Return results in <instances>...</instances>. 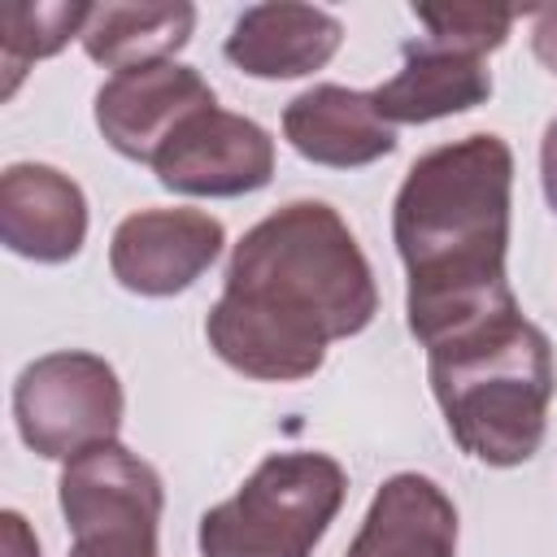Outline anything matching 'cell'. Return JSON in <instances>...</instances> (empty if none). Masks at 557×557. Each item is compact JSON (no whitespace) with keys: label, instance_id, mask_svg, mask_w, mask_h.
<instances>
[{"label":"cell","instance_id":"6da1fadb","mask_svg":"<svg viewBox=\"0 0 557 557\" xmlns=\"http://www.w3.org/2000/svg\"><path fill=\"white\" fill-rule=\"evenodd\" d=\"M374 313L379 287L348 222L326 200H292L235 244L205 335L231 370L296 383L322 370L331 339L366 331Z\"/></svg>","mask_w":557,"mask_h":557},{"label":"cell","instance_id":"7a4b0ae2","mask_svg":"<svg viewBox=\"0 0 557 557\" xmlns=\"http://www.w3.org/2000/svg\"><path fill=\"white\" fill-rule=\"evenodd\" d=\"M509 205L513 152L492 131L440 144L409 165L392 205V239L409 274V331L422 348L513 300Z\"/></svg>","mask_w":557,"mask_h":557},{"label":"cell","instance_id":"3957f363","mask_svg":"<svg viewBox=\"0 0 557 557\" xmlns=\"http://www.w3.org/2000/svg\"><path fill=\"white\" fill-rule=\"evenodd\" d=\"M426 379L453 440L474 461L509 470L540 453L557 370L548 335L522 318L518 300L431 339Z\"/></svg>","mask_w":557,"mask_h":557},{"label":"cell","instance_id":"277c9868","mask_svg":"<svg viewBox=\"0 0 557 557\" xmlns=\"http://www.w3.org/2000/svg\"><path fill=\"white\" fill-rule=\"evenodd\" d=\"M348 496V474L326 453H270L244 487L200 513V557H313Z\"/></svg>","mask_w":557,"mask_h":557},{"label":"cell","instance_id":"5b68a950","mask_svg":"<svg viewBox=\"0 0 557 557\" xmlns=\"http://www.w3.org/2000/svg\"><path fill=\"white\" fill-rule=\"evenodd\" d=\"M122 379L117 370L83 348L35 357L13 383L17 435L48 461H74L122 431Z\"/></svg>","mask_w":557,"mask_h":557},{"label":"cell","instance_id":"8992f818","mask_svg":"<svg viewBox=\"0 0 557 557\" xmlns=\"http://www.w3.org/2000/svg\"><path fill=\"white\" fill-rule=\"evenodd\" d=\"M57 496L70 535L83 544H157L161 474L117 440L65 461Z\"/></svg>","mask_w":557,"mask_h":557},{"label":"cell","instance_id":"52a82bcc","mask_svg":"<svg viewBox=\"0 0 557 557\" xmlns=\"http://www.w3.org/2000/svg\"><path fill=\"white\" fill-rule=\"evenodd\" d=\"M152 170L157 183L178 196H248L274 178V139L252 117L209 104L165 139Z\"/></svg>","mask_w":557,"mask_h":557},{"label":"cell","instance_id":"ba28073f","mask_svg":"<svg viewBox=\"0 0 557 557\" xmlns=\"http://www.w3.org/2000/svg\"><path fill=\"white\" fill-rule=\"evenodd\" d=\"M226 231L205 209H139L109 239V270L135 296L187 292L218 257Z\"/></svg>","mask_w":557,"mask_h":557},{"label":"cell","instance_id":"9c48e42d","mask_svg":"<svg viewBox=\"0 0 557 557\" xmlns=\"http://www.w3.org/2000/svg\"><path fill=\"white\" fill-rule=\"evenodd\" d=\"M209 104H218L213 87L191 65L157 61L122 70L96 91V126L113 152L152 165L165 139Z\"/></svg>","mask_w":557,"mask_h":557},{"label":"cell","instance_id":"30bf717a","mask_svg":"<svg viewBox=\"0 0 557 557\" xmlns=\"http://www.w3.org/2000/svg\"><path fill=\"white\" fill-rule=\"evenodd\" d=\"M0 239L9 252L61 265L83 252L87 196L83 187L44 161H17L0 174Z\"/></svg>","mask_w":557,"mask_h":557},{"label":"cell","instance_id":"8fae6325","mask_svg":"<svg viewBox=\"0 0 557 557\" xmlns=\"http://www.w3.org/2000/svg\"><path fill=\"white\" fill-rule=\"evenodd\" d=\"M344 44V26L335 13L318 4H252L235 17L222 52L235 70L252 78H300L322 70Z\"/></svg>","mask_w":557,"mask_h":557},{"label":"cell","instance_id":"7c38bea8","mask_svg":"<svg viewBox=\"0 0 557 557\" xmlns=\"http://www.w3.org/2000/svg\"><path fill=\"white\" fill-rule=\"evenodd\" d=\"M283 135L305 161L326 170H361L396 152V131L379 117L370 91H352L339 83H318L287 100Z\"/></svg>","mask_w":557,"mask_h":557},{"label":"cell","instance_id":"4fadbf2b","mask_svg":"<svg viewBox=\"0 0 557 557\" xmlns=\"http://www.w3.org/2000/svg\"><path fill=\"white\" fill-rule=\"evenodd\" d=\"M487 96H492V74L483 65V57L435 44V39L405 44L400 70L370 91V100L387 126H396V122L422 126V122H440L453 113H470Z\"/></svg>","mask_w":557,"mask_h":557},{"label":"cell","instance_id":"5bb4252c","mask_svg":"<svg viewBox=\"0 0 557 557\" xmlns=\"http://www.w3.org/2000/svg\"><path fill=\"white\" fill-rule=\"evenodd\" d=\"M348 557H457V509L426 474H392L366 518Z\"/></svg>","mask_w":557,"mask_h":557},{"label":"cell","instance_id":"9a60e30c","mask_svg":"<svg viewBox=\"0 0 557 557\" xmlns=\"http://www.w3.org/2000/svg\"><path fill=\"white\" fill-rule=\"evenodd\" d=\"M196 9L183 0H157V4H91V17L83 26V52L96 65L109 70H135L174 61V52L191 39Z\"/></svg>","mask_w":557,"mask_h":557},{"label":"cell","instance_id":"2e32d148","mask_svg":"<svg viewBox=\"0 0 557 557\" xmlns=\"http://www.w3.org/2000/svg\"><path fill=\"white\" fill-rule=\"evenodd\" d=\"M87 17H91V4H4L0 9V52H4V74H9L4 96H13L30 61L52 57L74 35H83Z\"/></svg>","mask_w":557,"mask_h":557},{"label":"cell","instance_id":"e0dca14e","mask_svg":"<svg viewBox=\"0 0 557 557\" xmlns=\"http://www.w3.org/2000/svg\"><path fill=\"white\" fill-rule=\"evenodd\" d=\"M413 17L426 26V39L487 57L509 39L522 9H509V4H413Z\"/></svg>","mask_w":557,"mask_h":557},{"label":"cell","instance_id":"ac0fdd59","mask_svg":"<svg viewBox=\"0 0 557 557\" xmlns=\"http://www.w3.org/2000/svg\"><path fill=\"white\" fill-rule=\"evenodd\" d=\"M527 17H531V52H535V61L557 74V4L527 9Z\"/></svg>","mask_w":557,"mask_h":557},{"label":"cell","instance_id":"d6986e66","mask_svg":"<svg viewBox=\"0 0 557 557\" xmlns=\"http://www.w3.org/2000/svg\"><path fill=\"white\" fill-rule=\"evenodd\" d=\"M540 183H544L548 209L557 213V117L544 126V139H540Z\"/></svg>","mask_w":557,"mask_h":557},{"label":"cell","instance_id":"ffe728a7","mask_svg":"<svg viewBox=\"0 0 557 557\" xmlns=\"http://www.w3.org/2000/svg\"><path fill=\"white\" fill-rule=\"evenodd\" d=\"M0 522H4V557H39V544L17 509H4Z\"/></svg>","mask_w":557,"mask_h":557},{"label":"cell","instance_id":"44dd1931","mask_svg":"<svg viewBox=\"0 0 557 557\" xmlns=\"http://www.w3.org/2000/svg\"><path fill=\"white\" fill-rule=\"evenodd\" d=\"M70 557H161L157 544H83L74 540Z\"/></svg>","mask_w":557,"mask_h":557}]
</instances>
